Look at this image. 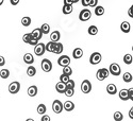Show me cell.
Masks as SVG:
<instances>
[{
	"instance_id": "1",
	"label": "cell",
	"mask_w": 133,
	"mask_h": 121,
	"mask_svg": "<svg viewBox=\"0 0 133 121\" xmlns=\"http://www.w3.org/2000/svg\"><path fill=\"white\" fill-rule=\"evenodd\" d=\"M109 71L110 73L114 75V76H118L120 73H121V68H120V66L116 63H113V64H111L110 65V68H109Z\"/></svg>"
},
{
	"instance_id": "2",
	"label": "cell",
	"mask_w": 133,
	"mask_h": 121,
	"mask_svg": "<svg viewBox=\"0 0 133 121\" xmlns=\"http://www.w3.org/2000/svg\"><path fill=\"white\" fill-rule=\"evenodd\" d=\"M109 74H110V71H109L107 68H101V69H99V70L97 71L96 78H97V80H99V81H103V80H105V79L108 78Z\"/></svg>"
},
{
	"instance_id": "3",
	"label": "cell",
	"mask_w": 133,
	"mask_h": 121,
	"mask_svg": "<svg viewBox=\"0 0 133 121\" xmlns=\"http://www.w3.org/2000/svg\"><path fill=\"white\" fill-rule=\"evenodd\" d=\"M63 109H64L63 103H62L60 100H54V101H53V103H52V111H53L55 114H61Z\"/></svg>"
},
{
	"instance_id": "4",
	"label": "cell",
	"mask_w": 133,
	"mask_h": 121,
	"mask_svg": "<svg viewBox=\"0 0 133 121\" xmlns=\"http://www.w3.org/2000/svg\"><path fill=\"white\" fill-rule=\"evenodd\" d=\"M19 90H20V83H19V82L14 81V82H12V83L9 85V91H10V94L15 95V94H17Z\"/></svg>"
},
{
	"instance_id": "5",
	"label": "cell",
	"mask_w": 133,
	"mask_h": 121,
	"mask_svg": "<svg viewBox=\"0 0 133 121\" xmlns=\"http://www.w3.org/2000/svg\"><path fill=\"white\" fill-rule=\"evenodd\" d=\"M46 51V45L45 44H43V42H39L37 44V45L34 47V53L36 54L37 56H42L44 53H45Z\"/></svg>"
},
{
	"instance_id": "6",
	"label": "cell",
	"mask_w": 133,
	"mask_h": 121,
	"mask_svg": "<svg viewBox=\"0 0 133 121\" xmlns=\"http://www.w3.org/2000/svg\"><path fill=\"white\" fill-rule=\"evenodd\" d=\"M101 60H102L101 54L99 52H94V53H92V55L90 58V63L92 65H97L101 62Z\"/></svg>"
},
{
	"instance_id": "7",
	"label": "cell",
	"mask_w": 133,
	"mask_h": 121,
	"mask_svg": "<svg viewBox=\"0 0 133 121\" xmlns=\"http://www.w3.org/2000/svg\"><path fill=\"white\" fill-rule=\"evenodd\" d=\"M58 64L61 66V67H67V66H69L70 64V58L68 55H62L59 58L58 60Z\"/></svg>"
},
{
	"instance_id": "8",
	"label": "cell",
	"mask_w": 133,
	"mask_h": 121,
	"mask_svg": "<svg viewBox=\"0 0 133 121\" xmlns=\"http://www.w3.org/2000/svg\"><path fill=\"white\" fill-rule=\"evenodd\" d=\"M41 66H42V69L45 71V72H50L51 69H52V63L48 59H44L42 61Z\"/></svg>"
},
{
	"instance_id": "9",
	"label": "cell",
	"mask_w": 133,
	"mask_h": 121,
	"mask_svg": "<svg viewBox=\"0 0 133 121\" xmlns=\"http://www.w3.org/2000/svg\"><path fill=\"white\" fill-rule=\"evenodd\" d=\"M91 16H92L91 11L87 10V9H84V10L81 11L80 14H79V19H80L81 21H87L88 19L91 18Z\"/></svg>"
},
{
	"instance_id": "10",
	"label": "cell",
	"mask_w": 133,
	"mask_h": 121,
	"mask_svg": "<svg viewBox=\"0 0 133 121\" xmlns=\"http://www.w3.org/2000/svg\"><path fill=\"white\" fill-rule=\"evenodd\" d=\"M81 90L83 94H88L92 90V84L88 80H84L81 84Z\"/></svg>"
},
{
	"instance_id": "11",
	"label": "cell",
	"mask_w": 133,
	"mask_h": 121,
	"mask_svg": "<svg viewBox=\"0 0 133 121\" xmlns=\"http://www.w3.org/2000/svg\"><path fill=\"white\" fill-rule=\"evenodd\" d=\"M31 36L34 38V39H36V40H39L42 38V36H43V32H42V30L39 28L34 29V30L31 32Z\"/></svg>"
},
{
	"instance_id": "12",
	"label": "cell",
	"mask_w": 133,
	"mask_h": 121,
	"mask_svg": "<svg viewBox=\"0 0 133 121\" xmlns=\"http://www.w3.org/2000/svg\"><path fill=\"white\" fill-rule=\"evenodd\" d=\"M61 38V34L59 31H53L51 34H50V41H53V42H59Z\"/></svg>"
},
{
	"instance_id": "13",
	"label": "cell",
	"mask_w": 133,
	"mask_h": 121,
	"mask_svg": "<svg viewBox=\"0 0 133 121\" xmlns=\"http://www.w3.org/2000/svg\"><path fill=\"white\" fill-rule=\"evenodd\" d=\"M119 98H120V100H123V101H128L129 100V90L128 89H121L118 94Z\"/></svg>"
},
{
	"instance_id": "14",
	"label": "cell",
	"mask_w": 133,
	"mask_h": 121,
	"mask_svg": "<svg viewBox=\"0 0 133 121\" xmlns=\"http://www.w3.org/2000/svg\"><path fill=\"white\" fill-rule=\"evenodd\" d=\"M66 88H67V87H66V84H64L62 82H59V83H57V85H55V89H57V91L60 94H65Z\"/></svg>"
},
{
	"instance_id": "15",
	"label": "cell",
	"mask_w": 133,
	"mask_h": 121,
	"mask_svg": "<svg viewBox=\"0 0 133 121\" xmlns=\"http://www.w3.org/2000/svg\"><path fill=\"white\" fill-rule=\"evenodd\" d=\"M24 62L31 66L33 63H34V58H33V55L31 53H26L24 55Z\"/></svg>"
},
{
	"instance_id": "16",
	"label": "cell",
	"mask_w": 133,
	"mask_h": 121,
	"mask_svg": "<svg viewBox=\"0 0 133 121\" xmlns=\"http://www.w3.org/2000/svg\"><path fill=\"white\" fill-rule=\"evenodd\" d=\"M72 56H74V59H81L82 56H83V50L81 49V48H76V49H74V51H72Z\"/></svg>"
},
{
	"instance_id": "17",
	"label": "cell",
	"mask_w": 133,
	"mask_h": 121,
	"mask_svg": "<svg viewBox=\"0 0 133 121\" xmlns=\"http://www.w3.org/2000/svg\"><path fill=\"white\" fill-rule=\"evenodd\" d=\"M63 107H64V109L66 112H71V111H74V108H75V104L71 101H66L63 104Z\"/></svg>"
},
{
	"instance_id": "18",
	"label": "cell",
	"mask_w": 133,
	"mask_h": 121,
	"mask_svg": "<svg viewBox=\"0 0 133 121\" xmlns=\"http://www.w3.org/2000/svg\"><path fill=\"white\" fill-rule=\"evenodd\" d=\"M120 30L123 31L124 33H129L130 30H131V26L128 21H124V23H121L120 25Z\"/></svg>"
},
{
	"instance_id": "19",
	"label": "cell",
	"mask_w": 133,
	"mask_h": 121,
	"mask_svg": "<svg viewBox=\"0 0 133 121\" xmlns=\"http://www.w3.org/2000/svg\"><path fill=\"white\" fill-rule=\"evenodd\" d=\"M107 91H108V94H110V95H115V94L117 92V87H116V85H114V84H109V85L107 86Z\"/></svg>"
},
{
	"instance_id": "20",
	"label": "cell",
	"mask_w": 133,
	"mask_h": 121,
	"mask_svg": "<svg viewBox=\"0 0 133 121\" xmlns=\"http://www.w3.org/2000/svg\"><path fill=\"white\" fill-rule=\"evenodd\" d=\"M28 95L30 97H35L37 95V87L35 85H31L28 88Z\"/></svg>"
},
{
	"instance_id": "21",
	"label": "cell",
	"mask_w": 133,
	"mask_h": 121,
	"mask_svg": "<svg viewBox=\"0 0 133 121\" xmlns=\"http://www.w3.org/2000/svg\"><path fill=\"white\" fill-rule=\"evenodd\" d=\"M55 47H57V42H53V41H49L47 45H46V51L48 52H54Z\"/></svg>"
},
{
	"instance_id": "22",
	"label": "cell",
	"mask_w": 133,
	"mask_h": 121,
	"mask_svg": "<svg viewBox=\"0 0 133 121\" xmlns=\"http://www.w3.org/2000/svg\"><path fill=\"white\" fill-rule=\"evenodd\" d=\"M27 74L29 76H34L36 74V68L34 67V66H32V65L29 66L28 69H27Z\"/></svg>"
},
{
	"instance_id": "23",
	"label": "cell",
	"mask_w": 133,
	"mask_h": 121,
	"mask_svg": "<svg viewBox=\"0 0 133 121\" xmlns=\"http://www.w3.org/2000/svg\"><path fill=\"white\" fill-rule=\"evenodd\" d=\"M95 14L97 16H102L104 14V8L103 6H100V5H99V6L97 5L95 8Z\"/></svg>"
},
{
	"instance_id": "24",
	"label": "cell",
	"mask_w": 133,
	"mask_h": 121,
	"mask_svg": "<svg viewBox=\"0 0 133 121\" xmlns=\"http://www.w3.org/2000/svg\"><path fill=\"white\" fill-rule=\"evenodd\" d=\"M21 25H23L24 27H29L31 25V18L28 17V16H25L21 18Z\"/></svg>"
},
{
	"instance_id": "25",
	"label": "cell",
	"mask_w": 133,
	"mask_h": 121,
	"mask_svg": "<svg viewBox=\"0 0 133 121\" xmlns=\"http://www.w3.org/2000/svg\"><path fill=\"white\" fill-rule=\"evenodd\" d=\"M46 111H47V108H46V105L45 104H39L37 106V113L39 115H45L46 114Z\"/></svg>"
},
{
	"instance_id": "26",
	"label": "cell",
	"mask_w": 133,
	"mask_h": 121,
	"mask_svg": "<svg viewBox=\"0 0 133 121\" xmlns=\"http://www.w3.org/2000/svg\"><path fill=\"white\" fill-rule=\"evenodd\" d=\"M132 79H133V76H132V74H131L130 72H125V73H124L123 80H124L126 83H130V82L132 81Z\"/></svg>"
},
{
	"instance_id": "27",
	"label": "cell",
	"mask_w": 133,
	"mask_h": 121,
	"mask_svg": "<svg viewBox=\"0 0 133 121\" xmlns=\"http://www.w3.org/2000/svg\"><path fill=\"white\" fill-rule=\"evenodd\" d=\"M0 76H1L2 79H8L10 76V70L9 69H1L0 70Z\"/></svg>"
},
{
	"instance_id": "28",
	"label": "cell",
	"mask_w": 133,
	"mask_h": 121,
	"mask_svg": "<svg viewBox=\"0 0 133 121\" xmlns=\"http://www.w3.org/2000/svg\"><path fill=\"white\" fill-rule=\"evenodd\" d=\"M62 11H63V13H64L65 15H68V14H70V13L72 12V5H65V4H64Z\"/></svg>"
},
{
	"instance_id": "29",
	"label": "cell",
	"mask_w": 133,
	"mask_h": 121,
	"mask_svg": "<svg viewBox=\"0 0 133 121\" xmlns=\"http://www.w3.org/2000/svg\"><path fill=\"white\" fill-rule=\"evenodd\" d=\"M63 49H64V47H63L62 44H61V42H57V47H55V50H54L53 53H55V54H61V53L63 52Z\"/></svg>"
},
{
	"instance_id": "30",
	"label": "cell",
	"mask_w": 133,
	"mask_h": 121,
	"mask_svg": "<svg viewBox=\"0 0 133 121\" xmlns=\"http://www.w3.org/2000/svg\"><path fill=\"white\" fill-rule=\"evenodd\" d=\"M41 30L43 32V34H48L50 32V26L48 24H44L42 27H41Z\"/></svg>"
},
{
	"instance_id": "31",
	"label": "cell",
	"mask_w": 133,
	"mask_h": 121,
	"mask_svg": "<svg viewBox=\"0 0 133 121\" xmlns=\"http://www.w3.org/2000/svg\"><path fill=\"white\" fill-rule=\"evenodd\" d=\"M124 62H125V64H127V65L132 64V62H133V58H132L131 54H125V56H124Z\"/></svg>"
},
{
	"instance_id": "32",
	"label": "cell",
	"mask_w": 133,
	"mask_h": 121,
	"mask_svg": "<svg viewBox=\"0 0 133 121\" xmlns=\"http://www.w3.org/2000/svg\"><path fill=\"white\" fill-rule=\"evenodd\" d=\"M98 33V28L96 26H91L88 28V34L90 35H96Z\"/></svg>"
},
{
	"instance_id": "33",
	"label": "cell",
	"mask_w": 133,
	"mask_h": 121,
	"mask_svg": "<svg viewBox=\"0 0 133 121\" xmlns=\"http://www.w3.org/2000/svg\"><path fill=\"white\" fill-rule=\"evenodd\" d=\"M113 118H114L115 121H121L124 119V115L121 114L120 112H115L114 115H113Z\"/></svg>"
},
{
	"instance_id": "34",
	"label": "cell",
	"mask_w": 133,
	"mask_h": 121,
	"mask_svg": "<svg viewBox=\"0 0 133 121\" xmlns=\"http://www.w3.org/2000/svg\"><path fill=\"white\" fill-rule=\"evenodd\" d=\"M63 74H66V75L70 76L72 74V69L69 67V66H67V67H64L63 68Z\"/></svg>"
},
{
	"instance_id": "35",
	"label": "cell",
	"mask_w": 133,
	"mask_h": 121,
	"mask_svg": "<svg viewBox=\"0 0 133 121\" xmlns=\"http://www.w3.org/2000/svg\"><path fill=\"white\" fill-rule=\"evenodd\" d=\"M70 79H69V76L68 75H66V74H61V76H60V82H62V83H64V84H66L68 81H69Z\"/></svg>"
},
{
	"instance_id": "36",
	"label": "cell",
	"mask_w": 133,
	"mask_h": 121,
	"mask_svg": "<svg viewBox=\"0 0 133 121\" xmlns=\"http://www.w3.org/2000/svg\"><path fill=\"white\" fill-rule=\"evenodd\" d=\"M31 38H32V36H31V33H26V34L23 36V40H24L25 42H27V44H29V42H30Z\"/></svg>"
},
{
	"instance_id": "37",
	"label": "cell",
	"mask_w": 133,
	"mask_h": 121,
	"mask_svg": "<svg viewBox=\"0 0 133 121\" xmlns=\"http://www.w3.org/2000/svg\"><path fill=\"white\" fill-rule=\"evenodd\" d=\"M75 94V89L72 88H66V91H65V95L67 97H72Z\"/></svg>"
},
{
	"instance_id": "38",
	"label": "cell",
	"mask_w": 133,
	"mask_h": 121,
	"mask_svg": "<svg viewBox=\"0 0 133 121\" xmlns=\"http://www.w3.org/2000/svg\"><path fill=\"white\" fill-rule=\"evenodd\" d=\"M66 87H67V88L75 89V82H74V80H69L67 83H66Z\"/></svg>"
},
{
	"instance_id": "39",
	"label": "cell",
	"mask_w": 133,
	"mask_h": 121,
	"mask_svg": "<svg viewBox=\"0 0 133 121\" xmlns=\"http://www.w3.org/2000/svg\"><path fill=\"white\" fill-rule=\"evenodd\" d=\"M38 44V40H36V39H34V38H31V40H30V42H29V45H31V46H36Z\"/></svg>"
},
{
	"instance_id": "40",
	"label": "cell",
	"mask_w": 133,
	"mask_h": 121,
	"mask_svg": "<svg viewBox=\"0 0 133 121\" xmlns=\"http://www.w3.org/2000/svg\"><path fill=\"white\" fill-rule=\"evenodd\" d=\"M98 4V0H91V2H90V5L88 6H93V8H96Z\"/></svg>"
},
{
	"instance_id": "41",
	"label": "cell",
	"mask_w": 133,
	"mask_h": 121,
	"mask_svg": "<svg viewBox=\"0 0 133 121\" xmlns=\"http://www.w3.org/2000/svg\"><path fill=\"white\" fill-rule=\"evenodd\" d=\"M128 90H129V100L133 101V87L130 89H128Z\"/></svg>"
},
{
	"instance_id": "42",
	"label": "cell",
	"mask_w": 133,
	"mask_h": 121,
	"mask_svg": "<svg viewBox=\"0 0 133 121\" xmlns=\"http://www.w3.org/2000/svg\"><path fill=\"white\" fill-rule=\"evenodd\" d=\"M41 121H50V117L48 115H43Z\"/></svg>"
},
{
	"instance_id": "43",
	"label": "cell",
	"mask_w": 133,
	"mask_h": 121,
	"mask_svg": "<svg viewBox=\"0 0 133 121\" xmlns=\"http://www.w3.org/2000/svg\"><path fill=\"white\" fill-rule=\"evenodd\" d=\"M4 64H5V59H4L3 56L0 55V67H2V66H4Z\"/></svg>"
},
{
	"instance_id": "44",
	"label": "cell",
	"mask_w": 133,
	"mask_h": 121,
	"mask_svg": "<svg viewBox=\"0 0 133 121\" xmlns=\"http://www.w3.org/2000/svg\"><path fill=\"white\" fill-rule=\"evenodd\" d=\"M128 15H129L131 18H133V5H131V8L128 10Z\"/></svg>"
},
{
	"instance_id": "45",
	"label": "cell",
	"mask_w": 133,
	"mask_h": 121,
	"mask_svg": "<svg viewBox=\"0 0 133 121\" xmlns=\"http://www.w3.org/2000/svg\"><path fill=\"white\" fill-rule=\"evenodd\" d=\"M64 4L65 5H72L74 1H72V0H64Z\"/></svg>"
},
{
	"instance_id": "46",
	"label": "cell",
	"mask_w": 133,
	"mask_h": 121,
	"mask_svg": "<svg viewBox=\"0 0 133 121\" xmlns=\"http://www.w3.org/2000/svg\"><path fill=\"white\" fill-rule=\"evenodd\" d=\"M90 2H91V0H82V4L84 6H88L90 5Z\"/></svg>"
},
{
	"instance_id": "47",
	"label": "cell",
	"mask_w": 133,
	"mask_h": 121,
	"mask_svg": "<svg viewBox=\"0 0 133 121\" xmlns=\"http://www.w3.org/2000/svg\"><path fill=\"white\" fill-rule=\"evenodd\" d=\"M10 2L12 5H17L19 3V0H10Z\"/></svg>"
},
{
	"instance_id": "48",
	"label": "cell",
	"mask_w": 133,
	"mask_h": 121,
	"mask_svg": "<svg viewBox=\"0 0 133 121\" xmlns=\"http://www.w3.org/2000/svg\"><path fill=\"white\" fill-rule=\"evenodd\" d=\"M129 117H130V119L133 120V106L130 108V111H129Z\"/></svg>"
},
{
	"instance_id": "49",
	"label": "cell",
	"mask_w": 133,
	"mask_h": 121,
	"mask_svg": "<svg viewBox=\"0 0 133 121\" xmlns=\"http://www.w3.org/2000/svg\"><path fill=\"white\" fill-rule=\"evenodd\" d=\"M72 1H74V3H77L78 1H80V0H72Z\"/></svg>"
},
{
	"instance_id": "50",
	"label": "cell",
	"mask_w": 133,
	"mask_h": 121,
	"mask_svg": "<svg viewBox=\"0 0 133 121\" xmlns=\"http://www.w3.org/2000/svg\"><path fill=\"white\" fill-rule=\"evenodd\" d=\"M3 1H4V0H0V5H2V3H3Z\"/></svg>"
},
{
	"instance_id": "51",
	"label": "cell",
	"mask_w": 133,
	"mask_h": 121,
	"mask_svg": "<svg viewBox=\"0 0 133 121\" xmlns=\"http://www.w3.org/2000/svg\"><path fill=\"white\" fill-rule=\"evenodd\" d=\"M26 121H34V120H33V119H31V118H29V119H27Z\"/></svg>"
},
{
	"instance_id": "52",
	"label": "cell",
	"mask_w": 133,
	"mask_h": 121,
	"mask_svg": "<svg viewBox=\"0 0 133 121\" xmlns=\"http://www.w3.org/2000/svg\"><path fill=\"white\" fill-rule=\"evenodd\" d=\"M132 50H133V46H132Z\"/></svg>"
}]
</instances>
